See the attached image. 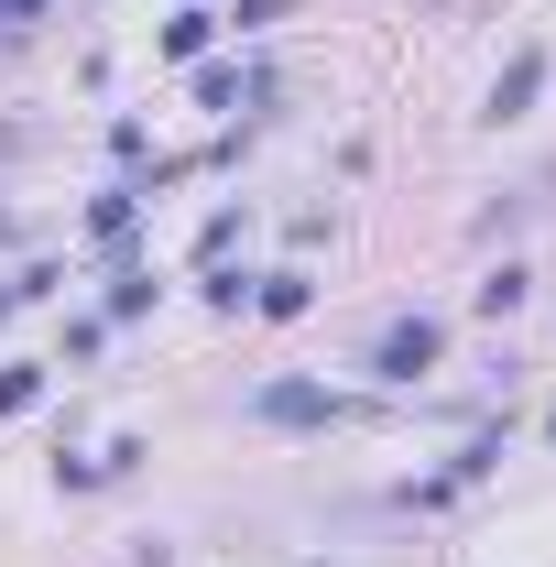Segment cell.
Masks as SVG:
<instances>
[{
    "instance_id": "52a82bcc",
    "label": "cell",
    "mask_w": 556,
    "mask_h": 567,
    "mask_svg": "<svg viewBox=\"0 0 556 567\" xmlns=\"http://www.w3.org/2000/svg\"><path fill=\"white\" fill-rule=\"evenodd\" d=\"M33 393H44V371H33V360H22V371H0V415H22Z\"/></svg>"
},
{
    "instance_id": "ba28073f",
    "label": "cell",
    "mask_w": 556,
    "mask_h": 567,
    "mask_svg": "<svg viewBox=\"0 0 556 567\" xmlns=\"http://www.w3.org/2000/svg\"><path fill=\"white\" fill-rule=\"evenodd\" d=\"M0 22H33V0H0Z\"/></svg>"
},
{
    "instance_id": "9c48e42d",
    "label": "cell",
    "mask_w": 556,
    "mask_h": 567,
    "mask_svg": "<svg viewBox=\"0 0 556 567\" xmlns=\"http://www.w3.org/2000/svg\"><path fill=\"white\" fill-rule=\"evenodd\" d=\"M546 436H556V415H546Z\"/></svg>"
},
{
    "instance_id": "8992f818",
    "label": "cell",
    "mask_w": 556,
    "mask_h": 567,
    "mask_svg": "<svg viewBox=\"0 0 556 567\" xmlns=\"http://www.w3.org/2000/svg\"><path fill=\"white\" fill-rule=\"evenodd\" d=\"M513 306H524V274H513V262H502V274L481 284V317H513Z\"/></svg>"
},
{
    "instance_id": "277c9868",
    "label": "cell",
    "mask_w": 556,
    "mask_h": 567,
    "mask_svg": "<svg viewBox=\"0 0 556 567\" xmlns=\"http://www.w3.org/2000/svg\"><path fill=\"white\" fill-rule=\"evenodd\" d=\"M251 306H262V317H306V274H274Z\"/></svg>"
},
{
    "instance_id": "7a4b0ae2",
    "label": "cell",
    "mask_w": 556,
    "mask_h": 567,
    "mask_svg": "<svg viewBox=\"0 0 556 567\" xmlns=\"http://www.w3.org/2000/svg\"><path fill=\"white\" fill-rule=\"evenodd\" d=\"M251 415H262V425H328V415H339V393H328V382H262Z\"/></svg>"
},
{
    "instance_id": "6da1fadb",
    "label": "cell",
    "mask_w": 556,
    "mask_h": 567,
    "mask_svg": "<svg viewBox=\"0 0 556 567\" xmlns=\"http://www.w3.org/2000/svg\"><path fill=\"white\" fill-rule=\"evenodd\" d=\"M436 360H447V328H436V317H393V328L371 339V371H382V382H425Z\"/></svg>"
},
{
    "instance_id": "5b68a950",
    "label": "cell",
    "mask_w": 556,
    "mask_h": 567,
    "mask_svg": "<svg viewBox=\"0 0 556 567\" xmlns=\"http://www.w3.org/2000/svg\"><path fill=\"white\" fill-rule=\"evenodd\" d=\"M164 55H208V11H175L164 22Z\"/></svg>"
},
{
    "instance_id": "3957f363",
    "label": "cell",
    "mask_w": 556,
    "mask_h": 567,
    "mask_svg": "<svg viewBox=\"0 0 556 567\" xmlns=\"http://www.w3.org/2000/svg\"><path fill=\"white\" fill-rule=\"evenodd\" d=\"M535 87H546V55H513V66L491 76V121H524V110H535Z\"/></svg>"
}]
</instances>
